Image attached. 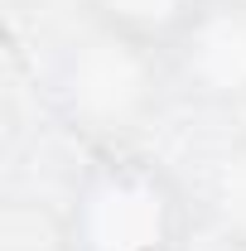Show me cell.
<instances>
[{
  "instance_id": "277c9868",
  "label": "cell",
  "mask_w": 246,
  "mask_h": 251,
  "mask_svg": "<svg viewBox=\"0 0 246 251\" xmlns=\"http://www.w3.org/2000/svg\"><path fill=\"white\" fill-rule=\"evenodd\" d=\"M203 5L208 0H87V20L164 53L198 20Z\"/></svg>"
},
{
  "instance_id": "6da1fadb",
  "label": "cell",
  "mask_w": 246,
  "mask_h": 251,
  "mask_svg": "<svg viewBox=\"0 0 246 251\" xmlns=\"http://www.w3.org/2000/svg\"><path fill=\"white\" fill-rule=\"evenodd\" d=\"M188 198L159 159L97 150L63 208V251H179Z\"/></svg>"
},
{
  "instance_id": "7a4b0ae2",
  "label": "cell",
  "mask_w": 246,
  "mask_h": 251,
  "mask_svg": "<svg viewBox=\"0 0 246 251\" xmlns=\"http://www.w3.org/2000/svg\"><path fill=\"white\" fill-rule=\"evenodd\" d=\"M164 82H169V63L159 49H145L87 20V29L58 53L53 97L68 126L101 140L106 150V145H121L135 126L150 121Z\"/></svg>"
},
{
  "instance_id": "5b68a950",
  "label": "cell",
  "mask_w": 246,
  "mask_h": 251,
  "mask_svg": "<svg viewBox=\"0 0 246 251\" xmlns=\"http://www.w3.org/2000/svg\"><path fill=\"white\" fill-rule=\"evenodd\" d=\"M208 213H213L217 232L246 247V140L227 145L213 159L208 174Z\"/></svg>"
},
{
  "instance_id": "3957f363",
  "label": "cell",
  "mask_w": 246,
  "mask_h": 251,
  "mask_svg": "<svg viewBox=\"0 0 246 251\" xmlns=\"http://www.w3.org/2000/svg\"><path fill=\"white\" fill-rule=\"evenodd\" d=\"M169 82L203 106H246V0H208L169 49Z\"/></svg>"
}]
</instances>
